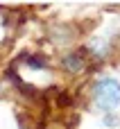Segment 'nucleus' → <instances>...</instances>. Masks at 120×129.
<instances>
[{
  "mask_svg": "<svg viewBox=\"0 0 120 129\" xmlns=\"http://www.w3.org/2000/svg\"><path fill=\"white\" fill-rule=\"evenodd\" d=\"M66 68H68V70H73V73H77V70H82V68H84V61H82L77 54H68V57H66Z\"/></svg>",
  "mask_w": 120,
  "mask_h": 129,
  "instance_id": "obj_2",
  "label": "nucleus"
},
{
  "mask_svg": "<svg viewBox=\"0 0 120 129\" xmlns=\"http://www.w3.org/2000/svg\"><path fill=\"white\" fill-rule=\"evenodd\" d=\"M95 104L107 113L120 104V82L116 77H104L95 84Z\"/></svg>",
  "mask_w": 120,
  "mask_h": 129,
  "instance_id": "obj_1",
  "label": "nucleus"
}]
</instances>
